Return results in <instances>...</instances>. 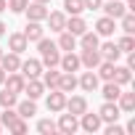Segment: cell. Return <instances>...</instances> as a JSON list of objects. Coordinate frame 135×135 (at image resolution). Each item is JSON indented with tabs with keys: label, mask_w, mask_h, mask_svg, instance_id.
I'll list each match as a JSON object with an SVG mask.
<instances>
[{
	"label": "cell",
	"mask_w": 135,
	"mask_h": 135,
	"mask_svg": "<svg viewBox=\"0 0 135 135\" xmlns=\"http://www.w3.org/2000/svg\"><path fill=\"white\" fill-rule=\"evenodd\" d=\"M37 50H40V64L45 66H58V61H61V50L56 48V42L53 40H48L45 35L37 40Z\"/></svg>",
	"instance_id": "obj_1"
},
{
	"label": "cell",
	"mask_w": 135,
	"mask_h": 135,
	"mask_svg": "<svg viewBox=\"0 0 135 135\" xmlns=\"http://www.w3.org/2000/svg\"><path fill=\"white\" fill-rule=\"evenodd\" d=\"M61 114V111H58ZM56 130L61 132V135H74L77 130H80V117H74V114H61L58 117V122H56Z\"/></svg>",
	"instance_id": "obj_2"
},
{
	"label": "cell",
	"mask_w": 135,
	"mask_h": 135,
	"mask_svg": "<svg viewBox=\"0 0 135 135\" xmlns=\"http://www.w3.org/2000/svg\"><path fill=\"white\" fill-rule=\"evenodd\" d=\"M101 11H103V16H109V19L119 21L130 8H127V3H122V0H106V3L101 6Z\"/></svg>",
	"instance_id": "obj_3"
},
{
	"label": "cell",
	"mask_w": 135,
	"mask_h": 135,
	"mask_svg": "<svg viewBox=\"0 0 135 135\" xmlns=\"http://www.w3.org/2000/svg\"><path fill=\"white\" fill-rule=\"evenodd\" d=\"M45 106H48V111H53V114L64 111V106H66V93L58 90V88H53V90L48 93V98H45Z\"/></svg>",
	"instance_id": "obj_4"
},
{
	"label": "cell",
	"mask_w": 135,
	"mask_h": 135,
	"mask_svg": "<svg viewBox=\"0 0 135 135\" xmlns=\"http://www.w3.org/2000/svg\"><path fill=\"white\" fill-rule=\"evenodd\" d=\"M98 117H101V122H103V124H109V122H119L122 111H119L117 101H103V106L98 109Z\"/></svg>",
	"instance_id": "obj_5"
},
{
	"label": "cell",
	"mask_w": 135,
	"mask_h": 135,
	"mask_svg": "<svg viewBox=\"0 0 135 135\" xmlns=\"http://www.w3.org/2000/svg\"><path fill=\"white\" fill-rule=\"evenodd\" d=\"M19 72L24 74V80H35L42 74V64H40V58H27V61H21Z\"/></svg>",
	"instance_id": "obj_6"
},
{
	"label": "cell",
	"mask_w": 135,
	"mask_h": 135,
	"mask_svg": "<svg viewBox=\"0 0 135 135\" xmlns=\"http://www.w3.org/2000/svg\"><path fill=\"white\" fill-rule=\"evenodd\" d=\"M64 111H69V114H74V117H80V114H85L88 111V98L85 95H66V106H64Z\"/></svg>",
	"instance_id": "obj_7"
},
{
	"label": "cell",
	"mask_w": 135,
	"mask_h": 135,
	"mask_svg": "<svg viewBox=\"0 0 135 135\" xmlns=\"http://www.w3.org/2000/svg\"><path fill=\"white\" fill-rule=\"evenodd\" d=\"M101 61H103V58H101V50H98V48H82V53H80V64L85 66V69H95Z\"/></svg>",
	"instance_id": "obj_8"
},
{
	"label": "cell",
	"mask_w": 135,
	"mask_h": 135,
	"mask_svg": "<svg viewBox=\"0 0 135 135\" xmlns=\"http://www.w3.org/2000/svg\"><path fill=\"white\" fill-rule=\"evenodd\" d=\"M48 6L45 3H35V0H32V3L24 8V13H27V21H45V16H48Z\"/></svg>",
	"instance_id": "obj_9"
},
{
	"label": "cell",
	"mask_w": 135,
	"mask_h": 135,
	"mask_svg": "<svg viewBox=\"0 0 135 135\" xmlns=\"http://www.w3.org/2000/svg\"><path fill=\"white\" fill-rule=\"evenodd\" d=\"M24 82H27V80H24V74H21V72H8V74H6L3 88L19 95V93H24Z\"/></svg>",
	"instance_id": "obj_10"
},
{
	"label": "cell",
	"mask_w": 135,
	"mask_h": 135,
	"mask_svg": "<svg viewBox=\"0 0 135 135\" xmlns=\"http://www.w3.org/2000/svg\"><path fill=\"white\" fill-rule=\"evenodd\" d=\"M98 85H101V80H98L95 69H88V72H82V77L77 80V88H82L85 93H93V90H98Z\"/></svg>",
	"instance_id": "obj_11"
},
{
	"label": "cell",
	"mask_w": 135,
	"mask_h": 135,
	"mask_svg": "<svg viewBox=\"0 0 135 135\" xmlns=\"http://www.w3.org/2000/svg\"><path fill=\"white\" fill-rule=\"evenodd\" d=\"M58 66H61V72H80V69H82V64H80V56H77L74 50H66V53L61 56Z\"/></svg>",
	"instance_id": "obj_12"
},
{
	"label": "cell",
	"mask_w": 135,
	"mask_h": 135,
	"mask_svg": "<svg viewBox=\"0 0 135 135\" xmlns=\"http://www.w3.org/2000/svg\"><path fill=\"white\" fill-rule=\"evenodd\" d=\"M0 66L6 69V74L8 72H19V66H21V56L19 53H13V50H3V56H0Z\"/></svg>",
	"instance_id": "obj_13"
},
{
	"label": "cell",
	"mask_w": 135,
	"mask_h": 135,
	"mask_svg": "<svg viewBox=\"0 0 135 135\" xmlns=\"http://www.w3.org/2000/svg\"><path fill=\"white\" fill-rule=\"evenodd\" d=\"M45 21H48L50 32H64V27H66V13H64V11H48Z\"/></svg>",
	"instance_id": "obj_14"
},
{
	"label": "cell",
	"mask_w": 135,
	"mask_h": 135,
	"mask_svg": "<svg viewBox=\"0 0 135 135\" xmlns=\"http://www.w3.org/2000/svg\"><path fill=\"white\" fill-rule=\"evenodd\" d=\"M98 50H101V58H103V61H111V64H117L119 56H122V50H119L117 42H111V40H106L103 45H98Z\"/></svg>",
	"instance_id": "obj_15"
},
{
	"label": "cell",
	"mask_w": 135,
	"mask_h": 135,
	"mask_svg": "<svg viewBox=\"0 0 135 135\" xmlns=\"http://www.w3.org/2000/svg\"><path fill=\"white\" fill-rule=\"evenodd\" d=\"M101 117L98 114H90V111H85V114H80V127L85 130V132H95V130H101Z\"/></svg>",
	"instance_id": "obj_16"
},
{
	"label": "cell",
	"mask_w": 135,
	"mask_h": 135,
	"mask_svg": "<svg viewBox=\"0 0 135 135\" xmlns=\"http://www.w3.org/2000/svg\"><path fill=\"white\" fill-rule=\"evenodd\" d=\"M114 29H117V21L109 19V16H101V19L95 21V35H98V37H111Z\"/></svg>",
	"instance_id": "obj_17"
},
{
	"label": "cell",
	"mask_w": 135,
	"mask_h": 135,
	"mask_svg": "<svg viewBox=\"0 0 135 135\" xmlns=\"http://www.w3.org/2000/svg\"><path fill=\"white\" fill-rule=\"evenodd\" d=\"M21 35L27 37V42H37V40L45 35L42 21H27V27H24V32H21Z\"/></svg>",
	"instance_id": "obj_18"
},
{
	"label": "cell",
	"mask_w": 135,
	"mask_h": 135,
	"mask_svg": "<svg viewBox=\"0 0 135 135\" xmlns=\"http://www.w3.org/2000/svg\"><path fill=\"white\" fill-rule=\"evenodd\" d=\"M27 48H29V42H27V37H24L21 32H11V35H8V50H13V53L21 56Z\"/></svg>",
	"instance_id": "obj_19"
},
{
	"label": "cell",
	"mask_w": 135,
	"mask_h": 135,
	"mask_svg": "<svg viewBox=\"0 0 135 135\" xmlns=\"http://www.w3.org/2000/svg\"><path fill=\"white\" fill-rule=\"evenodd\" d=\"M24 93H27V98L37 101V98L45 93V85H42V80H40V77H35V80H27V82H24Z\"/></svg>",
	"instance_id": "obj_20"
},
{
	"label": "cell",
	"mask_w": 135,
	"mask_h": 135,
	"mask_svg": "<svg viewBox=\"0 0 135 135\" xmlns=\"http://www.w3.org/2000/svg\"><path fill=\"white\" fill-rule=\"evenodd\" d=\"M16 114H19L21 119H32V117L37 114V103H35L32 98H27V101H16Z\"/></svg>",
	"instance_id": "obj_21"
},
{
	"label": "cell",
	"mask_w": 135,
	"mask_h": 135,
	"mask_svg": "<svg viewBox=\"0 0 135 135\" xmlns=\"http://www.w3.org/2000/svg\"><path fill=\"white\" fill-rule=\"evenodd\" d=\"M56 48L64 50V53H66V50H77V37H74L72 32L64 29V32H58V42H56Z\"/></svg>",
	"instance_id": "obj_22"
},
{
	"label": "cell",
	"mask_w": 135,
	"mask_h": 135,
	"mask_svg": "<svg viewBox=\"0 0 135 135\" xmlns=\"http://www.w3.org/2000/svg\"><path fill=\"white\" fill-rule=\"evenodd\" d=\"M66 32H72L74 37H80L85 29H88V24H85V19L82 16H66V27H64Z\"/></svg>",
	"instance_id": "obj_23"
},
{
	"label": "cell",
	"mask_w": 135,
	"mask_h": 135,
	"mask_svg": "<svg viewBox=\"0 0 135 135\" xmlns=\"http://www.w3.org/2000/svg\"><path fill=\"white\" fill-rule=\"evenodd\" d=\"M58 90H64V93H74V90H77V77H74V72H61V77H58Z\"/></svg>",
	"instance_id": "obj_24"
},
{
	"label": "cell",
	"mask_w": 135,
	"mask_h": 135,
	"mask_svg": "<svg viewBox=\"0 0 135 135\" xmlns=\"http://www.w3.org/2000/svg\"><path fill=\"white\" fill-rule=\"evenodd\" d=\"M117 106H119L122 114H132V111H135V93H119Z\"/></svg>",
	"instance_id": "obj_25"
},
{
	"label": "cell",
	"mask_w": 135,
	"mask_h": 135,
	"mask_svg": "<svg viewBox=\"0 0 135 135\" xmlns=\"http://www.w3.org/2000/svg\"><path fill=\"white\" fill-rule=\"evenodd\" d=\"M77 45H80V48H98V45H101V37H98L95 32L85 29V32L77 37Z\"/></svg>",
	"instance_id": "obj_26"
},
{
	"label": "cell",
	"mask_w": 135,
	"mask_h": 135,
	"mask_svg": "<svg viewBox=\"0 0 135 135\" xmlns=\"http://www.w3.org/2000/svg\"><path fill=\"white\" fill-rule=\"evenodd\" d=\"M40 77H42V85L53 90V88H58V77H61V72L56 69V66H48V69H45Z\"/></svg>",
	"instance_id": "obj_27"
},
{
	"label": "cell",
	"mask_w": 135,
	"mask_h": 135,
	"mask_svg": "<svg viewBox=\"0 0 135 135\" xmlns=\"http://www.w3.org/2000/svg\"><path fill=\"white\" fill-rule=\"evenodd\" d=\"M101 93H103V101H117L119 93H122V85H117L114 80H109V82L101 88Z\"/></svg>",
	"instance_id": "obj_28"
},
{
	"label": "cell",
	"mask_w": 135,
	"mask_h": 135,
	"mask_svg": "<svg viewBox=\"0 0 135 135\" xmlns=\"http://www.w3.org/2000/svg\"><path fill=\"white\" fill-rule=\"evenodd\" d=\"M95 69H98V80L109 82V80H114V69H117V64H111V61H101Z\"/></svg>",
	"instance_id": "obj_29"
},
{
	"label": "cell",
	"mask_w": 135,
	"mask_h": 135,
	"mask_svg": "<svg viewBox=\"0 0 135 135\" xmlns=\"http://www.w3.org/2000/svg\"><path fill=\"white\" fill-rule=\"evenodd\" d=\"M114 82L117 85H130L132 82V69H127V66H117V69H114Z\"/></svg>",
	"instance_id": "obj_30"
},
{
	"label": "cell",
	"mask_w": 135,
	"mask_h": 135,
	"mask_svg": "<svg viewBox=\"0 0 135 135\" xmlns=\"http://www.w3.org/2000/svg\"><path fill=\"white\" fill-rule=\"evenodd\" d=\"M85 11V3L82 0H64V13L66 16H80Z\"/></svg>",
	"instance_id": "obj_31"
},
{
	"label": "cell",
	"mask_w": 135,
	"mask_h": 135,
	"mask_svg": "<svg viewBox=\"0 0 135 135\" xmlns=\"http://www.w3.org/2000/svg\"><path fill=\"white\" fill-rule=\"evenodd\" d=\"M117 48H119L122 53H132V50H135V37H132V35H122V37L117 40Z\"/></svg>",
	"instance_id": "obj_32"
},
{
	"label": "cell",
	"mask_w": 135,
	"mask_h": 135,
	"mask_svg": "<svg viewBox=\"0 0 135 135\" xmlns=\"http://www.w3.org/2000/svg\"><path fill=\"white\" fill-rule=\"evenodd\" d=\"M16 101H19V95L16 93H11V90H0V106L3 109H11V106H16Z\"/></svg>",
	"instance_id": "obj_33"
},
{
	"label": "cell",
	"mask_w": 135,
	"mask_h": 135,
	"mask_svg": "<svg viewBox=\"0 0 135 135\" xmlns=\"http://www.w3.org/2000/svg\"><path fill=\"white\" fill-rule=\"evenodd\" d=\"M119 21H122V32H124V35H132V32H135V13H132V11H127Z\"/></svg>",
	"instance_id": "obj_34"
},
{
	"label": "cell",
	"mask_w": 135,
	"mask_h": 135,
	"mask_svg": "<svg viewBox=\"0 0 135 135\" xmlns=\"http://www.w3.org/2000/svg\"><path fill=\"white\" fill-rule=\"evenodd\" d=\"M27 130H29V124H27V119H21V117L8 124V132H13V135H24Z\"/></svg>",
	"instance_id": "obj_35"
},
{
	"label": "cell",
	"mask_w": 135,
	"mask_h": 135,
	"mask_svg": "<svg viewBox=\"0 0 135 135\" xmlns=\"http://www.w3.org/2000/svg\"><path fill=\"white\" fill-rule=\"evenodd\" d=\"M37 132L53 135V132H58V130H56V122H53V119H40V122H37Z\"/></svg>",
	"instance_id": "obj_36"
},
{
	"label": "cell",
	"mask_w": 135,
	"mask_h": 135,
	"mask_svg": "<svg viewBox=\"0 0 135 135\" xmlns=\"http://www.w3.org/2000/svg\"><path fill=\"white\" fill-rule=\"evenodd\" d=\"M13 119H19V114H16V106H11V109H3V114H0V124H3V127H8Z\"/></svg>",
	"instance_id": "obj_37"
},
{
	"label": "cell",
	"mask_w": 135,
	"mask_h": 135,
	"mask_svg": "<svg viewBox=\"0 0 135 135\" xmlns=\"http://www.w3.org/2000/svg\"><path fill=\"white\" fill-rule=\"evenodd\" d=\"M27 6H29V0H8V11L11 13H24Z\"/></svg>",
	"instance_id": "obj_38"
},
{
	"label": "cell",
	"mask_w": 135,
	"mask_h": 135,
	"mask_svg": "<svg viewBox=\"0 0 135 135\" xmlns=\"http://www.w3.org/2000/svg\"><path fill=\"white\" fill-rule=\"evenodd\" d=\"M82 3H85V11H101L103 0H82Z\"/></svg>",
	"instance_id": "obj_39"
},
{
	"label": "cell",
	"mask_w": 135,
	"mask_h": 135,
	"mask_svg": "<svg viewBox=\"0 0 135 135\" xmlns=\"http://www.w3.org/2000/svg\"><path fill=\"white\" fill-rule=\"evenodd\" d=\"M127 69H135V53H127Z\"/></svg>",
	"instance_id": "obj_40"
},
{
	"label": "cell",
	"mask_w": 135,
	"mask_h": 135,
	"mask_svg": "<svg viewBox=\"0 0 135 135\" xmlns=\"http://www.w3.org/2000/svg\"><path fill=\"white\" fill-rule=\"evenodd\" d=\"M124 130H127V132H135V119H130V122H127V127H124Z\"/></svg>",
	"instance_id": "obj_41"
},
{
	"label": "cell",
	"mask_w": 135,
	"mask_h": 135,
	"mask_svg": "<svg viewBox=\"0 0 135 135\" xmlns=\"http://www.w3.org/2000/svg\"><path fill=\"white\" fill-rule=\"evenodd\" d=\"M3 82H6V69L0 66V88H3Z\"/></svg>",
	"instance_id": "obj_42"
},
{
	"label": "cell",
	"mask_w": 135,
	"mask_h": 135,
	"mask_svg": "<svg viewBox=\"0 0 135 135\" xmlns=\"http://www.w3.org/2000/svg\"><path fill=\"white\" fill-rule=\"evenodd\" d=\"M6 29H8V27H6V21H0V37H6Z\"/></svg>",
	"instance_id": "obj_43"
},
{
	"label": "cell",
	"mask_w": 135,
	"mask_h": 135,
	"mask_svg": "<svg viewBox=\"0 0 135 135\" xmlns=\"http://www.w3.org/2000/svg\"><path fill=\"white\" fill-rule=\"evenodd\" d=\"M6 8H8V0H0V13H3Z\"/></svg>",
	"instance_id": "obj_44"
},
{
	"label": "cell",
	"mask_w": 135,
	"mask_h": 135,
	"mask_svg": "<svg viewBox=\"0 0 135 135\" xmlns=\"http://www.w3.org/2000/svg\"><path fill=\"white\" fill-rule=\"evenodd\" d=\"M35 3H45V6H48V3H50V0H35Z\"/></svg>",
	"instance_id": "obj_45"
},
{
	"label": "cell",
	"mask_w": 135,
	"mask_h": 135,
	"mask_svg": "<svg viewBox=\"0 0 135 135\" xmlns=\"http://www.w3.org/2000/svg\"><path fill=\"white\" fill-rule=\"evenodd\" d=\"M0 132H3V124H0Z\"/></svg>",
	"instance_id": "obj_46"
},
{
	"label": "cell",
	"mask_w": 135,
	"mask_h": 135,
	"mask_svg": "<svg viewBox=\"0 0 135 135\" xmlns=\"http://www.w3.org/2000/svg\"><path fill=\"white\" fill-rule=\"evenodd\" d=\"M0 56H3V48H0Z\"/></svg>",
	"instance_id": "obj_47"
}]
</instances>
